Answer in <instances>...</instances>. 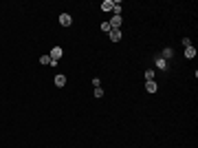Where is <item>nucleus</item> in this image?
<instances>
[{"label": "nucleus", "mask_w": 198, "mask_h": 148, "mask_svg": "<svg viewBox=\"0 0 198 148\" xmlns=\"http://www.w3.org/2000/svg\"><path fill=\"white\" fill-rule=\"evenodd\" d=\"M48 55H51V60H53V62H57V60L64 55V51H62V46H53V51L48 53Z\"/></svg>", "instance_id": "1"}, {"label": "nucleus", "mask_w": 198, "mask_h": 148, "mask_svg": "<svg viewBox=\"0 0 198 148\" xmlns=\"http://www.w3.org/2000/svg\"><path fill=\"white\" fill-rule=\"evenodd\" d=\"M121 22H123V18H121V16H112V20H110L108 24H110L112 29H119V27H121Z\"/></svg>", "instance_id": "2"}, {"label": "nucleus", "mask_w": 198, "mask_h": 148, "mask_svg": "<svg viewBox=\"0 0 198 148\" xmlns=\"http://www.w3.org/2000/svg\"><path fill=\"white\" fill-rule=\"evenodd\" d=\"M145 91H147V93H156V91H159V84H156L154 80H150V82H145Z\"/></svg>", "instance_id": "3"}, {"label": "nucleus", "mask_w": 198, "mask_h": 148, "mask_svg": "<svg viewBox=\"0 0 198 148\" xmlns=\"http://www.w3.org/2000/svg\"><path fill=\"white\" fill-rule=\"evenodd\" d=\"M60 24H62V27H70V24H73L70 16H68V13H62V16H60Z\"/></svg>", "instance_id": "4"}, {"label": "nucleus", "mask_w": 198, "mask_h": 148, "mask_svg": "<svg viewBox=\"0 0 198 148\" xmlns=\"http://www.w3.org/2000/svg\"><path fill=\"white\" fill-rule=\"evenodd\" d=\"M110 40H112V42H119V40H121V31H119V29H112V31H110Z\"/></svg>", "instance_id": "5"}, {"label": "nucleus", "mask_w": 198, "mask_h": 148, "mask_svg": "<svg viewBox=\"0 0 198 148\" xmlns=\"http://www.w3.org/2000/svg\"><path fill=\"white\" fill-rule=\"evenodd\" d=\"M185 58H189V60L196 58V49L194 46H185Z\"/></svg>", "instance_id": "6"}, {"label": "nucleus", "mask_w": 198, "mask_h": 148, "mask_svg": "<svg viewBox=\"0 0 198 148\" xmlns=\"http://www.w3.org/2000/svg\"><path fill=\"white\" fill-rule=\"evenodd\" d=\"M112 5H115L112 0H104V2H101V9H104V11H112Z\"/></svg>", "instance_id": "7"}, {"label": "nucleus", "mask_w": 198, "mask_h": 148, "mask_svg": "<svg viewBox=\"0 0 198 148\" xmlns=\"http://www.w3.org/2000/svg\"><path fill=\"white\" fill-rule=\"evenodd\" d=\"M156 66H159L161 71H165V69H167V60H163V58H156Z\"/></svg>", "instance_id": "8"}, {"label": "nucleus", "mask_w": 198, "mask_h": 148, "mask_svg": "<svg viewBox=\"0 0 198 148\" xmlns=\"http://www.w3.org/2000/svg\"><path fill=\"white\" fill-rule=\"evenodd\" d=\"M99 29H101L104 33H110V31H112V27H110L108 22H101V24H99Z\"/></svg>", "instance_id": "9"}, {"label": "nucleus", "mask_w": 198, "mask_h": 148, "mask_svg": "<svg viewBox=\"0 0 198 148\" xmlns=\"http://www.w3.org/2000/svg\"><path fill=\"white\" fill-rule=\"evenodd\" d=\"M112 11H115V16H121V11H123L121 2H115V5H112Z\"/></svg>", "instance_id": "10"}, {"label": "nucleus", "mask_w": 198, "mask_h": 148, "mask_svg": "<svg viewBox=\"0 0 198 148\" xmlns=\"http://www.w3.org/2000/svg\"><path fill=\"white\" fill-rule=\"evenodd\" d=\"M66 84V78L64 75H55V86H64Z\"/></svg>", "instance_id": "11"}, {"label": "nucleus", "mask_w": 198, "mask_h": 148, "mask_svg": "<svg viewBox=\"0 0 198 148\" xmlns=\"http://www.w3.org/2000/svg\"><path fill=\"white\" fill-rule=\"evenodd\" d=\"M172 55H174V51H172V49H163V55H161V58H163V60H169Z\"/></svg>", "instance_id": "12"}, {"label": "nucleus", "mask_w": 198, "mask_h": 148, "mask_svg": "<svg viewBox=\"0 0 198 148\" xmlns=\"http://www.w3.org/2000/svg\"><path fill=\"white\" fill-rule=\"evenodd\" d=\"M145 80H147V82L154 80V71H152V69H150V71H145Z\"/></svg>", "instance_id": "13"}, {"label": "nucleus", "mask_w": 198, "mask_h": 148, "mask_svg": "<svg viewBox=\"0 0 198 148\" xmlns=\"http://www.w3.org/2000/svg\"><path fill=\"white\" fill-rule=\"evenodd\" d=\"M40 62H42V64H51V55H42Z\"/></svg>", "instance_id": "14"}, {"label": "nucleus", "mask_w": 198, "mask_h": 148, "mask_svg": "<svg viewBox=\"0 0 198 148\" xmlns=\"http://www.w3.org/2000/svg\"><path fill=\"white\" fill-rule=\"evenodd\" d=\"M95 97H104V91H101V86H97V88H95Z\"/></svg>", "instance_id": "15"}, {"label": "nucleus", "mask_w": 198, "mask_h": 148, "mask_svg": "<svg viewBox=\"0 0 198 148\" xmlns=\"http://www.w3.org/2000/svg\"><path fill=\"white\" fill-rule=\"evenodd\" d=\"M183 46H191V40L189 38H183Z\"/></svg>", "instance_id": "16"}]
</instances>
